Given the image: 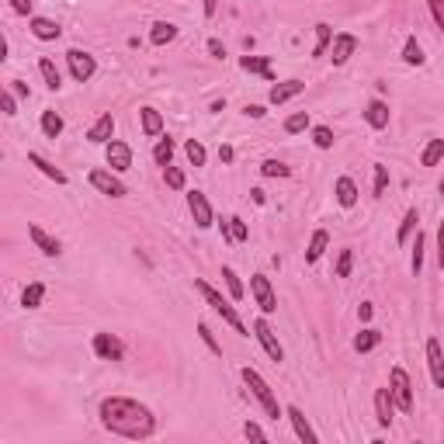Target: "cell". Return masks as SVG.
Here are the masks:
<instances>
[{
    "mask_svg": "<svg viewBox=\"0 0 444 444\" xmlns=\"http://www.w3.org/2000/svg\"><path fill=\"white\" fill-rule=\"evenodd\" d=\"M101 423H104L111 434L129 437V441H146V437H153V430H156L153 413H149L143 403L122 399V396H111V399L101 403Z\"/></svg>",
    "mask_w": 444,
    "mask_h": 444,
    "instance_id": "cell-1",
    "label": "cell"
},
{
    "mask_svg": "<svg viewBox=\"0 0 444 444\" xmlns=\"http://www.w3.org/2000/svg\"><path fill=\"white\" fill-rule=\"evenodd\" d=\"M195 288H198V292L205 295V302H208V306H212V309H215V312H219L222 319H226V323H230V326H233L236 333H250V330L243 326L240 312H236V309H233V306H230L226 299H222V295H219V292H215V288H212L208 282H201V278H195Z\"/></svg>",
    "mask_w": 444,
    "mask_h": 444,
    "instance_id": "cell-2",
    "label": "cell"
},
{
    "mask_svg": "<svg viewBox=\"0 0 444 444\" xmlns=\"http://www.w3.org/2000/svg\"><path fill=\"white\" fill-rule=\"evenodd\" d=\"M243 382L254 388V396H257V403L264 406V413H267V417H274V420L282 417V406H278V399H274V393H271V385H267V382H264L254 368H243Z\"/></svg>",
    "mask_w": 444,
    "mask_h": 444,
    "instance_id": "cell-3",
    "label": "cell"
},
{
    "mask_svg": "<svg viewBox=\"0 0 444 444\" xmlns=\"http://www.w3.org/2000/svg\"><path fill=\"white\" fill-rule=\"evenodd\" d=\"M388 393H393V399L403 413L413 410V385H410V375L403 368H393V375H388Z\"/></svg>",
    "mask_w": 444,
    "mask_h": 444,
    "instance_id": "cell-4",
    "label": "cell"
},
{
    "mask_svg": "<svg viewBox=\"0 0 444 444\" xmlns=\"http://www.w3.org/2000/svg\"><path fill=\"white\" fill-rule=\"evenodd\" d=\"M66 63H70L73 80H80V84H87V80L94 77V70H97L94 56H90V52H84V49H70V52H66Z\"/></svg>",
    "mask_w": 444,
    "mask_h": 444,
    "instance_id": "cell-5",
    "label": "cell"
},
{
    "mask_svg": "<svg viewBox=\"0 0 444 444\" xmlns=\"http://www.w3.org/2000/svg\"><path fill=\"white\" fill-rule=\"evenodd\" d=\"M254 333H257V341H260V347L267 351L271 361H285V351H282V344H278V337H274V330H271L267 319H257V323H254Z\"/></svg>",
    "mask_w": 444,
    "mask_h": 444,
    "instance_id": "cell-6",
    "label": "cell"
},
{
    "mask_svg": "<svg viewBox=\"0 0 444 444\" xmlns=\"http://www.w3.org/2000/svg\"><path fill=\"white\" fill-rule=\"evenodd\" d=\"M94 354L104 358V361H122L125 347L119 337H111V333H94Z\"/></svg>",
    "mask_w": 444,
    "mask_h": 444,
    "instance_id": "cell-7",
    "label": "cell"
},
{
    "mask_svg": "<svg viewBox=\"0 0 444 444\" xmlns=\"http://www.w3.org/2000/svg\"><path fill=\"white\" fill-rule=\"evenodd\" d=\"M250 288H254V299H257L260 312H274V309H278L274 288H271V282H267L264 274H254V278H250Z\"/></svg>",
    "mask_w": 444,
    "mask_h": 444,
    "instance_id": "cell-8",
    "label": "cell"
},
{
    "mask_svg": "<svg viewBox=\"0 0 444 444\" xmlns=\"http://www.w3.org/2000/svg\"><path fill=\"white\" fill-rule=\"evenodd\" d=\"M104 160H108V166H111V171H129V166H132V149L125 146V143H115V139H111L108 146H104Z\"/></svg>",
    "mask_w": 444,
    "mask_h": 444,
    "instance_id": "cell-9",
    "label": "cell"
},
{
    "mask_svg": "<svg viewBox=\"0 0 444 444\" xmlns=\"http://www.w3.org/2000/svg\"><path fill=\"white\" fill-rule=\"evenodd\" d=\"M188 208H191V215H195V226H198V230H208L212 222H215V219H212V205H208V198H205L201 191H191V195H188Z\"/></svg>",
    "mask_w": 444,
    "mask_h": 444,
    "instance_id": "cell-10",
    "label": "cell"
},
{
    "mask_svg": "<svg viewBox=\"0 0 444 444\" xmlns=\"http://www.w3.org/2000/svg\"><path fill=\"white\" fill-rule=\"evenodd\" d=\"M90 184H94L101 195H111V198H122V195H129V188H125L115 174H104V171H94V174H90Z\"/></svg>",
    "mask_w": 444,
    "mask_h": 444,
    "instance_id": "cell-11",
    "label": "cell"
},
{
    "mask_svg": "<svg viewBox=\"0 0 444 444\" xmlns=\"http://www.w3.org/2000/svg\"><path fill=\"white\" fill-rule=\"evenodd\" d=\"M393 413H396L393 393H388V388H378V393H375V420H378V427H388V423H393Z\"/></svg>",
    "mask_w": 444,
    "mask_h": 444,
    "instance_id": "cell-12",
    "label": "cell"
},
{
    "mask_svg": "<svg viewBox=\"0 0 444 444\" xmlns=\"http://www.w3.org/2000/svg\"><path fill=\"white\" fill-rule=\"evenodd\" d=\"M354 49H358V38H354L351 32H344V35L333 38V56H330L333 66H344V63L351 60V56H354Z\"/></svg>",
    "mask_w": 444,
    "mask_h": 444,
    "instance_id": "cell-13",
    "label": "cell"
},
{
    "mask_svg": "<svg viewBox=\"0 0 444 444\" xmlns=\"http://www.w3.org/2000/svg\"><path fill=\"white\" fill-rule=\"evenodd\" d=\"M427 365H430V378L437 388H444V354L437 341H427Z\"/></svg>",
    "mask_w": 444,
    "mask_h": 444,
    "instance_id": "cell-14",
    "label": "cell"
},
{
    "mask_svg": "<svg viewBox=\"0 0 444 444\" xmlns=\"http://www.w3.org/2000/svg\"><path fill=\"white\" fill-rule=\"evenodd\" d=\"M302 90H306L302 80H282V84L271 87V104H285V101H292V97L302 94Z\"/></svg>",
    "mask_w": 444,
    "mask_h": 444,
    "instance_id": "cell-15",
    "label": "cell"
},
{
    "mask_svg": "<svg viewBox=\"0 0 444 444\" xmlns=\"http://www.w3.org/2000/svg\"><path fill=\"white\" fill-rule=\"evenodd\" d=\"M28 233H32V243H35L45 257H60V250H63V247H60V240H52L42 226H28Z\"/></svg>",
    "mask_w": 444,
    "mask_h": 444,
    "instance_id": "cell-16",
    "label": "cell"
},
{
    "mask_svg": "<svg viewBox=\"0 0 444 444\" xmlns=\"http://www.w3.org/2000/svg\"><path fill=\"white\" fill-rule=\"evenodd\" d=\"M288 420H292V427H295L299 441H306V444H316V441H319V437H316V430L309 427V420H306V413H302L299 406H288Z\"/></svg>",
    "mask_w": 444,
    "mask_h": 444,
    "instance_id": "cell-17",
    "label": "cell"
},
{
    "mask_svg": "<svg viewBox=\"0 0 444 444\" xmlns=\"http://www.w3.org/2000/svg\"><path fill=\"white\" fill-rule=\"evenodd\" d=\"M32 35L42 38V42H52V38H60V35H63V28L56 25L52 18H32Z\"/></svg>",
    "mask_w": 444,
    "mask_h": 444,
    "instance_id": "cell-18",
    "label": "cell"
},
{
    "mask_svg": "<svg viewBox=\"0 0 444 444\" xmlns=\"http://www.w3.org/2000/svg\"><path fill=\"white\" fill-rule=\"evenodd\" d=\"M111 132H115V119H111V115H101L94 125H90V132H87V139L90 143H111Z\"/></svg>",
    "mask_w": 444,
    "mask_h": 444,
    "instance_id": "cell-19",
    "label": "cell"
},
{
    "mask_svg": "<svg viewBox=\"0 0 444 444\" xmlns=\"http://www.w3.org/2000/svg\"><path fill=\"white\" fill-rule=\"evenodd\" d=\"M28 163H32V166H38V171H42L49 181H56V184H66V174L60 171V166H52L45 156H38V153H28Z\"/></svg>",
    "mask_w": 444,
    "mask_h": 444,
    "instance_id": "cell-20",
    "label": "cell"
},
{
    "mask_svg": "<svg viewBox=\"0 0 444 444\" xmlns=\"http://www.w3.org/2000/svg\"><path fill=\"white\" fill-rule=\"evenodd\" d=\"M365 119H368L371 129H385L388 125V104L385 101H371L368 111H365Z\"/></svg>",
    "mask_w": 444,
    "mask_h": 444,
    "instance_id": "cell-21",
    "label": "cell"
},
{
    "mask_svg": "<svg viewBox=\"0 0 444 444\" xmlns=\"http://www.w3.org/2000/svg\"><path fill=\"white\" fill-rule=\"evenodd\" d=\"M174 38H177V25H171V21H156L153 32H149L153 45H166V42H174Z\"/></svg>",
    "mask_w": 444,
    "mask_h": 444,
    "instance_id": "cell-22",
    "label": "cell"
},
{
    "mask_svg": "<svg viewBox=\"0 0 444 444\" xmlns=\"http://www.w3.org/2000/svg\"><path fill=\"white\" fill-rule=\"evenodd\" d=\"M240 66L247 70V73H257V77H264V80H271L274 73H271V63L264 60V56H243L240 60Z\"/></svg>",
    "mask_w": 444,
    "mask_h": 444,
    "instance_id": "cell-23",
    "label": "cell"
},
{
    "mask_svg": "<svg viewBox=\"0 0 444 444\" xmlns=\"http://www.w3.org/2000/svg\"><path fill=\"white\" fill-rule=\"evenodd\" d=\"M326 243H330V233H326V230H316V233H312V240H309V250H306V260H309V264H316V260L323 257V250H326Z\"/></svg>",
    "mask_w": 444,
    "mask_h": 444,
    "instance_id": "cell-24",
    "label": "cell"
},
{
    "mask_svg": "<svg viewBox=\"0 0 444 444\" xmlns=\"http://www.w3.org/2000/svg\"><path fill=\"white\" fill-rule=\"evenodd\" d=\"M38 70H42V80H45L49 90H60V87H63V77H60V70H56V63L49 60V56L38 63Z\"/></svg>",
    "mask_w": 444,
    "mask_h": 444,
    "instance_id": "cell-25",
    "label": "cell"
},
{
    "mask_svg": "<svg viewBox=\"0 0 444 444\" xmlns=\"http://www.w3.org/2000/svg\"><path fill=\"white\" fill-rule=\"evenodd\" d=\"M378 341H382V333H378V330H361L358 337H354V351H358V354L375 351V347H378Z\"/></svg>",
    "mask_w": 444,
    "mask_h": 444,
    "instance_id": "cell-26",
    "label": "cell"
},
{
    "mask_svg": "<svg viewBox=\"0 0 444 444\" xmlns=\"http://www.w3.org/2000/svg\"><path fill=\"white\" fill-rule=\"evenodd\" d=\"M143 132L146 136H160L163 132V119L156 108H143Z\"/></svg>",
    "mask_w": 444,
    "mask_h": 444,
    "instance_id": "cell-27",
    "label": "cell"
},
{
    "mask_svg": "<svg viewBox=\"0 0 444 444\" xmlns=\"http://www.w3.org/2000/svg\"><path fill=\"white\" fill-rule=\"evenodd\" d=\"M337 201H341L344 208H351V205L358 201V188H354L351 177H341V181H337Z\"/></svg>",
    "mask_w": 444,
    "mask_h": 444,
    "instance_id": "cell-28",
    "label": "cell"
},
{
    "mask_svg": "<svg viewBox=\"0 0 444 444\" xmlns=\"http://www.w3.org/2000/svg\"><path fill=\"white\" fill-rule=\"evenodd\" d=\"M42 299H45V285H42V282H32V285L25 288V295H21V306H25V309H35V306H42Z\"/></svg>",
    "mask_w": 444,
    "mask_h": 444,
    "instance_id": "cell-29",
    "label": "cell"
},
{
    "mask_svg": "<svg viewBox=\"0 0 444 444\" xmlns=\"http://www.w3.org/2000/svg\"><path fill=\"white\" fill-rule=\"evenodd\" d=\"M441 156H444V139H430V143L423 146V153H420V163H423V166H434Z\"/></svg>",
    "mask_w": 444,
    "mask_h": 444,
    "instance_id": "cell-30",
    "label": "cell"
},
{
    "mask_svg": "<svg viewBox=\"0 0 444 444\" xmlns=\"http://www.w3.org/2000/svg\"><path fill=\"white\" fill-rule=\"evenodd\" d=\"M42 132L49 136V139H56L63 132V119L56 115V111H42Z\"/></svg>",
    "mask_w": 444,
    "mask_h": 444,
    "instance_id": "cell-31",
    "label": "cell"
},
{
    "mask_svg": "<svg viewBox=\"0 0 444 444\" xmlns=\"http://www.w3.org/2000/svg\"><path fill=\"white\" fill-rule=\"evenodd\" d=\"M153 160H156L160 166H171V160H174V143H171V139H160L156 149H153Z\"/></svg>",
    "mask_w": 444,
    "mask_h": 444,
    "instance_id": "cell-32",
    "label": "cell"
},
{
    "mask_svg": "<svg viewBox=\"0 0 444 444\" xmlns=\"http://www.w3.org/2000/svg\"><path fill=\"white\" fill-rule=\"evenodd\" d=\"M222 278H226V288H230V295L240 302V299H243V282L236 278V271H233V267H222Z\"/></svg>",
    "mask_w": 444,
    "mask_h": 444,
    "instance_id": "cell-33",
    "label": "cell"
},
{
    "mask_svg": "<svg viewBox=\"0 0 444 444\" xmlns=\"http://www.w3.org/2000/svg\"><path fill=\"white\" fill-rule=\"evenodd\" d=\"M403 60H406L410 66H420V63H423V49H420V42H417V38H406V49H403Z\"/></svg>",
    "mask_w": 444,
    "mask_h": 444,
    "instance_id": "cell-34",
    "label": "cell"
},
{
    "mask_svg": "<svg viewBox=\"0 0 444 444\" xmlns=\"http://www.w3.org/2000/svg\"><path fill=\"white\" fill-rule=\"evenodd\" d=\"M330 38H333V32H330V25H316V45H312V56H323L326 52V45H330Z\"/></svg>",
    "mask_w": 444,
    "mask_h": 444,
    "instance_id": "cell-35",
    "label": "cell"
},
{
    "mask_svg": "<svg viewBox=\"0 0 444 444\" xmlns=\"http://www.w3.org/2000/svg\"><path fill=\"white\" fill-rule=\"evenodd\" d=\"M260 174H264V177H288L292 171H288V166H285L282 160H264V166H260Z\"/></svg>",
    "mask_w": 444,
    "mask_h": 444,
    "instance_id": "cell-36",
    "label": "cell"
},
{
    "mask_svg": "<svg viewBox=\"0 0 444 444\" xmlns=\"http://www.w3.org/2000/svg\"><path fill=\"white\" fill-rule=\"evenodd\" d=\"M306 129H309V111H295V115L285 122V132H292V136H295V132H306Z\"/></svg>",
    "mask_w": 444,
    "mask_h": 444,
    "instance_id": "cell-37",
    "label": "cell"
},
{
    "mask_svg": "<svg viewBox=\"0 0 444 444\" xmlns=\"http://www.w3.org/2000/svg\"><path fill=\"white\" fill-rule=\"evenodd\" d=\"M417 222H420V215H417V208H410V212L403 215V226H399V243L410 240V233L417 230Z\"/></svg>",
    "mask_w": 444,
    "mask_h": 444,
    "instance_id": "cell-38",
    "label": "cell"
},
{
    "mask_svg": "<svg viewBox=\"0 0 444 444\" xmlns=\"http://www.w3.org/2000/svg\"><path fill=\"white\" fill-rule=\"evenodd\" d=\"M163 181H166V188L181 191L184 188V171H177V166H163Z\"/></svg>",
    "mask_w": 444,
    "mask_h": 444,
    "instance_id": "cell-39",
    "label": "cell"
},
{
    "mask_svg": "<svg viewBox=\"0 0 444 444\" xmlns=\"http://www.w3.org/2000/svg\"><path fill=\"white\" fill-rule=\"evenodd\" d=\"M184 153H188V160H191L195 166H205V146H201L198 139H188V146H184Z\"/></svg>",
    "mask_w": 444,
    "mask_h": 444,
    "instance_id": "cell-40",
    "label": "cell"
},
{
    "mask_svg": "<svg viewBox=\"0 0 444 444\" xmlns=\"http://www.w3.org/2000/svg\"><path fill=\"white\" fill-rule=\"evenodd\" d=\"M230 236H233L236 243H243V240L250 236V230H247V222H243L240 215H233V219H230Z\"/></svg>",
    "mask_w": 444,
    "mask_h": 444,
    "instance_id": "cell-41",
    "label": "cell"
},
{
    "mask_svg": "<svg viewBox=\"0 0 444 444\" xmlns=\"http://www.w3.org/2000/svg\"><path fill=\"white\" fill-rule=\"evenodd\" d=\"M312 143H316L319 149H330V146H333V129H326V125H316V129H312Z\"/></svg>",
    "mask_w": 444,
    "mask_h": 444,
    "instance_id": "cell-42",
    "label": "cell"
},
{
    "mask_svg": "<svg viewBox=\"0 0 444 444\" xmlns=\"http://www.w3.org/2000/svg\"><path fill=\"white\" fill-rule=\"evenodd\" d=\"M385 188H388V166L375 163V195H385Z\"/></svg>",
    "mask_w": 444,
    "mask_h": 444,
    "instance_id": "cell-43",
    "label": "cell"
},
{
    "mask_svg": "<svg viewBox=\"0 0 444 444\" xmlns=\"http://www.w3.org/2000/svg\"><path fill=\"white\" fill-rule=\"evenodd\" d=\"M410 267H413V274L423 271V236H420V233H417V247H413V260H410Z\"/></svg>",
    "mask_w": 444,
    "mask_h": 444,
    "instance_id": "cell-44",
    "label": "cell"
},
{
    "mask_svg": "<svg viewBox=\"0 0 444 444\" xmlns=\"http://www.w3.org/2000/svg\"><path fill=\"white\" fill-rule=\"evenodd\" d=\"M354 267V254L351 250H341V260H337V278H347Z\"/></svg>",
    "mask_w": 444,
    "mask_h": 444,
    "instance_id": "cell-45",
    "label": "cell"
},
{
    "mask_svg": "<svg viewBox=\"0 0 444 444\" xmlns=\"http://www.w3.org/2000/svg\"><path fill=\"white\" fill-rule=\"evenodd\" d=\"M243 434H247L250 441H267L264 427H260V423H254V420H250V423H243Z\"/></svg>",
    "mask_w": 444,
    "mask_h": 444,
    "instance_id": "cell-46",
    "label": "cell"
},
{
    "mask_svg": "<svg viewBox=\"0 0 444 444\" xmlns=\"http://www.w3.org/2000/svg\"><path fill=\"white\" fill-rule=\"evenodd\" d=\"M427 4H430V14H434L437 28L444 32V0H427Z\"/></svg>",
    "mask_w": 444,
    "mask_h": 444,
    "instance_id": "cell-47",
    "label": "cell"
},
{
    "mask_svg": "<svg viewBox=\"0 0 444 444\" xmlns=\"http://www.w3.org/2000/svg\"><path fill=\"white\" fill-rule=\"evenodd\" d=\"M198 333H201V341H205V344L212 347V354H222V347L215 344V337H212V330H208L205 323H198Z\"/></svg>",
    "mask_w": 444,
    "mask_h": 444,
    "instance_id": "cell-48",
    "label": "cell"
},
{
    "mask_svg": "<svg viewBox=\"0 0 444 444\" xmlns=\"http://www.w3.org/2000/svg\"><path fill=\"white\" fill-rule=\"evenodd\" d=\"M4 115H18V101H14V90L4 94Z\"/></svg>",
    "mask_w": 444,
    "mask_h": 444,
    "instance_id": "cell-49",
    "label": "cell"
},
{
    "mask_svg": "<svg viewBox=\"0 0 444 444\" xmlns=\"http://www.w3.org/2000/svg\"><path fill=\"white\" fill-rule=\"evenodd\" d=\"M14 14H32V0H11Z\"/></svg>",
    "mask_w": 444,
    "mask_h": 444,
    "instance_id": "cell-50",
    "label": "cell"
},
{
    "mask_svg": "<svg viewBox=\"0 0 444 444\" xmlns=\"http://www.w3.org/2000/svg\"><path fill=\"white\" fill-rule=\"evenodd\" d=\"M437 260L444 267V222H441V230H437Z\"/></svg>",
    "mask_w": 444,
    "mask_h": 444,
    "instance_id": "cell-51",
    "label": "cell"
},
{
    "mask_svg": "<svg viewBox=\"0 0 444 444\" xmlns=\"http://www.w3.org/2000/svg\"><path fill=\"white\" fill-rule=\"evenodd\" d=\"M208 52L215 56V60H222V56H226V49H222V42H219V38H212V42H208Z\"/></svg>",
    "mask_w": 444,
    "mask_h": 444,
    "instance_id": "cell-52",
    "label": "cell"
},
{
    "mask_svg": "<svg viewBox=\"0 0 444 444\" xmlns=\"http://www.w3.org/2000/svg\"><path fill=\"white\" fill-rule=\"evenodd\" d=\"M219 160L230 163V160H233V146H219Z\"/></svg>",
    "mask_w": 444,
    "mask_h": 444,
    "instance_id": "cell-53",
    "label": "cell"
},
{
    "mask_svg": "<svg viewBox=\"0 0 444 444\" xmlns=\"http://www.w3.org/2000/svg\"><path fill=\"white\" fill-rule=\"evenodd\" d=\"M247 115H250V119H264V108H260V104H250Z\"/></svg>",
    "mask_w": 444,
    "mask_h": 444,
    "instance_id": "cell-54",
    "label": "cell"
},
{
    "mask_svg": "<svg viewBox=\"0 0 444 444\" xmlns=\"http://www.w3.org/2000/svg\"><path fill=\"white\" fill-rule=\"evenodd\" d=\"M11 90H14V94H21V97H25V94H28V84H21V80H11Z\"/></svg>",
    "mask_w": 444,
    "mask_h": 444,
    "instance_id": "cell-55",
    "label": "cell"
},
{
    "mask_svg": "<svg viewBox=\"0 0 444 444\" xmlns=\"http://www.w3.org/2000/svg\"><path fill=\"white\" fill-rule=\"evenodd\" d=\"M358 316H361V319H371V306L361 302V306H358Z\"/></svg>",
    "mask_w": 444,
    "mask_h": 444,
    "instance_id": "cell-56",
    "label": "cell"
},
{
    "mask_svg": "<svg viewBox=\"0 0 444 444\" xmlns=\"http://www.w3.org/2000/svg\"><path fill=\"white\" fill-rule=\"evenodd\" d=\"M215 8H219V0H205V14H208V18L215 14Z\"/></svg>",
    "mask_w": 444,
    "mask_h": 444,
    "instance_id": "cell-57",
    "label": "cell"
},
{
    "mask_svg": "<svg viewBox=\"0 0 444 444\" xmlns=\"http://www.w3.org/2000/svg\"><path fill=\"white\" fill-rule=\"evenodd\" d=\"M250 195H254V201H257V205H264V198H267V195H264V191H260V188H254V191H250Z\"/></svg>",
    "mask_w": 444,
    "mask_h": 444,
    "instance_id": "cell-58",
    "label": "cell"
},
{
    "mask_svg": "<svg viewBox=\"0 0 444 444\" xmlns=\"http://www.w3.org/2000/svg\"><path fill=\"white\" fill-rule=\"evenodd\" d=\"M441 195H444V181H441Z\"/></svg>",
    "mask_w": 444,
    "mask_h": 444,
    "instance_id": "cell-59",
    "label": "cell"
}]
</instances>
